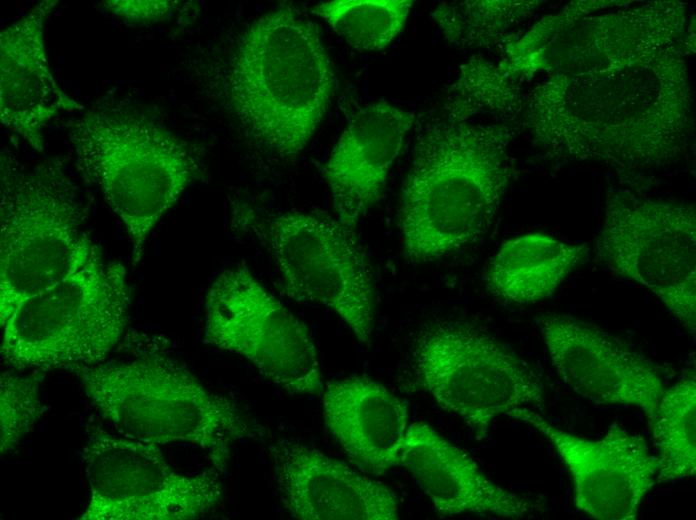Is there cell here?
Segmentation results:
<instances>
[{"label": "cell", "instance_id": "8", "mask_svg": "<svg viewBox=\"0 0 696 520\" xmlns=\"http://www.w3.org/2000/svg\"><path fill=\"white\" fill-rule=\"evenodd\" d=\"M412 385L459 417L478 439L500 416L542 408L539 373L482 327L466 320L425 322L411 345Z\"/></svg>", "mask_w": 696, "mask_h": 520}, {"label": "cell", "instance_id": "26", "mask_svg": "<svg viewBox=\"0 0 696 520\" xmlns=\"http://www.w3.org/2000/svg\"><path fill=\"white\" fill-rule=\"evenodd\" d=\"M174 1L110 0L102 6L114 16L137 22H156L164 19L175 6Z\"/></svg>", "mask_w": 696, "mask_h": 520}, {"label": "cell", "instance_id": "20", "mask_svg": "<svg viewBox=\"0 0 696 520\" xmlns=\"http://www.w3.org/2000/svg\"><path fill=\"white\" fill-rule=\"evenodd\" d=\"M322 392L325 426L354 465L372 475L398 466L409 427L403 399L367 376L331 381Z\"/></svg>", "mask_w": 696, "mask_h": 520}, {"label": "cell", "instance_id": "19", "mask_svg": "<svg viewBox=\"0 0 696 520\" xmlns=\"http://www.w3.org/2000/svg\"><path fill=\"white\" fill-rule=\"evenodd\" d=\"M415 120L413 112L385 100L368 104L351 117L323 168L342 224L355 230L380 200Z\"/></svg>", "mask_w": 696, "mask_h": 520}, {"label": "cell", "instance_id": "18", "mask_svg": "<svg viewBox=\"0 0 696 520\" xmlns=\"http://www.w3.org/2000/svg\"><path fill=\"white\" fill-rule=\"evenodd\" d=\"M57 0L37 3L0 33V119L34 150H44L43 132L60 113L85 106L55 80L45 46V28Z\"/></svg>", "mask_w": 696, "mask_h": 520}, {"label": "cell", "instance_id": "25", "mask_svg": "<svg viewBox=\"0 0 696 520\" xmlns=\"http://www.w3.org/2000/svg\"><path fill=\"white\" fill-rule=\"evenodd\" d=\"M44 413L39 381L4 371L0 375V453L15 450Z\"/></svg>", "mask_w": 696, "mask_h": 520}, {"label": "cell", "instance_id": "17", "mask_svg": "<svg viewBox=\"0 0 696 520\" xmlns=\"http://www.w3.org/2000/svg\"><path fill=\"white\" fill-rule=\"evenodd\" d=\"M398 465L442 517L475 514L519 519L534 516L542 508L536 500L492 482L466 451L423 422L409 425Z\"/></svg>", "mask_w": 696, "mask_h": 520}, {"label": "cell", "instance_id": "23", "mask_svg": "<svg viewBox=\"0 0 696 520\" xmlns=\"http://www.w3.org/2000/svg\"><path fill=\"white\" fill-rule=\"evenodd\" d=\"M412 4V0H335L315 5L312 13L355 50L381 51L402 30Z\"/></svg>", "mask_w": 696, "mask_h": 520}, {"label": "cell", "instance_id": "24", "mask_svg": "<svg viewBox=\"0 0 696 520\" xmlns=\"http://www.w3.org/2000/svg\"><path fill=\"white\" fill-rule=\"evenodd\" d=\"M537 5L531 1H451L439 4L431 16L449 43L475 48L497 42Z\"/></svg>", "mask_w": 696, "mask_h": 520}, {"label": "cell", "instance_id": "1", "mask_svg": "<svg viewBox=\"0 0 696 520\" xmlns=\"http://www.w3.org/2000/svg\"><path fill=\"white\" fill-rule=\"evenodd\" d=\"M518 82L473 57L421 121L403 186L405 257L426 263L479 241L512 178L509 144L522 121Z\"/></svg>", "mask_w": 696, "mask_h": 520}, {"label": "cell", "instance_id": "2", "mask_svg": "<svg viewBox=\"0 0 696 520\" xmlns=\"http://www.w3.org/2000/svg\"><path fill=\"white\" fill-rule=\"evenodd\" d=\"M692 37L574 73H554L524 102L525 124L548 153L619 171L671 165L693 116L685 56Z\"/></svg>", "mask_w": 696, "mask_h": 520}, {"label": "cell", "instance_id": "5", "mask_svg": "<svg viewBox=\"0 0 696 520\" xmlns=\"http://www.w3.org/2000/svg\"><path fill=\"white\" fill-rule=\"evenodd\" d=\"M76 372L90 403L123 435L158 446L194 444L219 473L235 444L253 435L236 402L206 388L164 351Z\"/></svg>", "mask_w": 696, "mask_h": 520}, {"label": "cell", "instance_id": "16", "mask_svg": "<svg viewBox=\"0 0 696 520\" xmlns=\"http://www.w3.org/2000/svg\"><path fill=\"white\" fill-rule=\"evenodd\" d=\"M279 497L304 520H395L398 497L384 484L299 441L270 447Z\"/></svg>", "mask_w": 696, "mask_h": 520}, {"label": "cell", "instance_id": "22", "mask_svg": "<svg viewBox=\"0 0 696 520\" xmlns=\"http://www.w3.org/2000/svg\"><path fill=\"white\" fill-rule=\"evenodd\" d=\"M649 426L659 463L657 483L696 473V378L688 373L665 389Z\"/></svg>", "mask_w": 696, "mask_h": 520}, {"label": "cell", "instance_id": "7", "mask_svg": "<svg viewBox=\"0 0 696 520\" xmlns=\"http://www.w3.org/2000/svg\"><path fill=\"white\" fill-rule=\"evenodd\" d=\"M130 304L126 268L94 244L73 272L26 300L1 326V361L13 370L98 365L121 340Z\"/></svg>", "mask_w": 696, "mask_h": 520}, {"label": "cell", "instance_id": "3", "mask_svg": "<svg viewBox=\"0 0 696 520\" xmlns=\"http://www.w3.org/2000/svg\"><path fill=\"white\" fill-rule=\"evenodd\" d=\"M334 88L317 25L286 5L242 32L226 74L227 100L241 127L282 159L297 157L307 146Z\"/></svg>", "mask_w": 696, "mask_h": 520}, {"label": "cell", "instance_id": "6", "mask_svg": "<svg viewBox=\"0 0 696 520\" xmlns=\"http://www.w3.org/2000/svg\"><path fill=\"white\" fill-rule=\"evenodd\" d=\"M88 207L58 158L28 166L0 156V326L29 298L73 272L94 243Z\"/></svg>", "mask_w": 696, "mask_h": 520}, {"label": "cell", "instance_id": "4", "mask_svg": "<svg viewBox=\"0 0 696 520\" xmlns=\"http://www.w3.org/2000/svg\"><path fill=\"white\" fill-rule=\"evenodd\" d=\"M67 128L78 169L123 224L136 266L155 225L201 178L203 162L188 142L130 99L103 101Z\"/></svg>", "mask_w": 696, "mask_h": 520}, {"label": "cell", "instance_id": "13", "mask_svg": "<svg viewBox=\"0 0 696 520\" xmlns=\"http://www.w3.org/2000/svg\"><path fill=\"white\" fill-rule=\"evenodd\" d=\"M578 3L509 44L503 70L518 81L539 71L573 73L691 35L681 2H649L590 18L584 16L589 2Z\"/></svg>", "mask_w": 696, "mask_h": 520}, {"label": "cell", "instance_id": "21", "mask_svg": "<svg viewBox=\"0 0 696 520\" xmlns=\"http://www.w3.org/2000/svg\"><path fill=\"white\" fill-rule=\"evenodd\" d=\"M588 250L586 245L541 233L512 238L490 260L486 286L495 297L512 304L546 300L584 263Z\"/></svg>", "mask_w": 696, "mask_h": 520}, {"label": "cell", "instance_id": "15", "mask_svg": "<svg viewBox=\"0 0 696 520\" xmlns=\"http://www.w3.org/2000/svg\"><path fill=\"white\" fill-rule=\"evenodd\" d=\"M539 326L566 386L596 404L638 407L651 422L665 390L655 363L621 338L571 315L546 313Z\"/></svg>", "mask_w": 696, "mask_h": 520}, {"label": "cell", "instance_id": "14", "mask_svg": "<svg viewBox=\"0 0 696 520\" xmlns=\"http://www.w3.org/2000/svg\"><path fill=\"white\" fill-rule=\"evenodd\" d=\"M510 418L541 433L555 448L573 484L574 506L598 520H634L657 484L658 458L646 440L617 423L599 439L564 431L530 408Z\"/></svg>", "mask_w": 696, "mask_h": 520}, {"label": "cell", "instance_id": "10", "mask_svg": "<svg viewBox=\"0 0 696 520\" xmlns=\"http://www.w3.org/2000/svg\"><path fill=\"white\" fill-rule=\"evenodd\" d=\"M595 255L608 269L652 292L696 330V214L691 204L627 189L608 191Z\"/></svg>", "mask_w": 696, "mask_h": 520}, {"label": "cell", "instance_id": "11", "mask_svg": "<svg viewBox=\"0 0 696 520\" xmlns=\"http://www.w3.org/2000/svg\"><path fill=\"white\" fill-rule=\"evenodd\" d=\"M82 462L89 495L81 520L196 519L224 497L218 471L181 474L158 445L99 426L87 435Z\"/></svg>", "mask_w": 696, "mask_h": 520}, {"label": "cell", "instance_id": "9", "mask_svg": "<svg viewBox=\"0 0 696 520\" xmlns=\"http://www.w3.org/2000/svg\"><path fill=\"white\" fill-rule=\"evenodd\" d=\"M251 230L274 260L288 297L330 308L370 345L375 284L354 229L322 212L291 211L256 221Z\"/></svg>", "mask_w": 696, "mask_h": 520}, {"label": "cell", "instance_id": "12", "mask_svg": "<svg viewBox=\"0 0 696 520\" xmlns=\"http://www.w3.org/2000/svg\"><path fill=\"white\" fill-rule=\"evenodd\" d=\"M204 340L246 359L289 393L323 391L310 330L242 263L220 272L207 291Z\"/></svg>", "mask_w": 696, "mask_h": 520}]
</instances>
